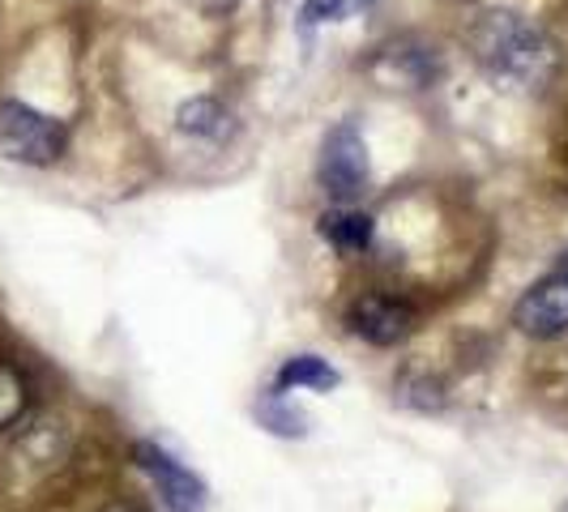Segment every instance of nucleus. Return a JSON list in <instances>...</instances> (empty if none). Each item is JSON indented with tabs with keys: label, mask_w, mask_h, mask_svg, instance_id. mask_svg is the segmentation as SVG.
I'll return each instance as SVG.
<instances>
[{
	"label": "nucleus",
	"mask_w": 568,
	"mask_h": 512,
	"mask_svg": "<svg viewBox=\"0 0 568 512\" xmlns=\"http://www.w3.org/2000/svg\"><path fill=\"white\" fill-rule=\"evenodd\" d=\"M470 52L496 82L513 90H547L560 69L551 34L513 9H491L470 27Z\"/></svg>",
	"instance_id": "1"
},
{
	"label": "nucleus",
	"mask_w": 568,
	"mask_h": 512,
	"mask_svg": "<svg viewBox=\"0 0 568 512\" xmlns=\"http://www.w3.org/2000/svg\"><path fill=\"white\" fill-rule=\"evenodd\" d=\"M69 150V129L57 115L39 112L22 99H0V154L22 167H52Z\"/></svg>",
	"instance_id": "2"
},
{
	"label": "nucleus",
	"mask_w": 568,
	"mask_h": 512,
	"mask_svg": "<svg viewBox=\"0 0 568 512\" xmlns=\"http://www.w3.org/2000/svg\"><path fill=\"white\" fill-rule=\"evenodd\" d=\"M316 180H321V193L334 201V205H355V201L368 193L372 184L368 142H364V133H359L355 120H342V124H334L321 137Z\"/></svg>",
	"instance_id": "3"
},
{
	"label": "nucleus",
	"mask_w": 568,
	"mask_h": 512,
	"mask_svg": "<svg viewBox=\"0 0 568 512\" xmlns=\"http://www.w3.org/2000/svg\"><path fill=\"white\" fill-rule=\"evenodd\" d=\"M513 325L535 341H556L568 334V253L530 286L517 308H513Z\"/></svg>",
	"instance_id": "4"
},
{
	"label": "nucleus",
	"mask_w": 568,
	"mask_h": 512,
	"mask_svg": "<svg viewBox=\"0 0 568 512\" xmlns=\"http://www.w3.org/2000/svg\"><path fill=\"white\" fill-rule=\"evenodd\" d=\"M346 325L355 338L372 341V346H398L415 334L419 313L402 299V295H385V290H368L346 308Z\"/></svg>",
	"instance_id": "5"
},
{
	"label": "nucleus",
	"mask_w": 568,
	"mask_h": 512,
	"mask_svg": "<svg viewBox=\"0 0 568 512\" xmlns=\"http://www.w3.org/2000/svg\"><path fill=\"white\" fill-rule=\"evenodd\" d=\"M133 457H138V465L150 474V483L159 487V500L168 504V512H205V504H210L205 483H201L189 465H180L168 449L142 440V444H133Z\"/></svg>",
	"instance_id": "6"
},
{
	"label": "nucleus",
	"mask_w": 568,
	"mask_h": 512,
	"mask_svg": "<svg viewBox=\"0 0 568 512\" xmlns=\"http://www.w3.org/2000/svg\"><path fill=\"white\" fill-rule=\"evenodd\" d=\"M321 235L338 248V253H368L372 235H376V223L364 209H351V205H338V209H325L321 214Z\"/></svg>",
	"instance_id": "7"
},
{
	"label": "nucleus",
	"mask_w": 568,
	"mask_h": 512,
	"mask_svg": "<svg viewBox=\"0 0 568 512\" xmlns=\"http://www.w3.org/2000/svg\"><path fill=\"white\" fill-rule=\"evenodd\" d=\"M30 410V380L27 371L9 359H0V431L18 427Z\"/></svg>",
	"instance_id": "8"
},
{
	"label": "nucleus",
	"mask_w": 568,
	"mask_h": 512,
	"mask_svg": "<svg viewBox=\"0 0 568 512\" xmlns=\"http://www.w3.org/2000/svg\"><path fill=\"white\" fill-rule=\"evenodd\" d=\"M338 385V371L329 368L325 359L316 355H295L278 368V393H291V389H334Z\"/></svg>",
	"instance_id": "9"
},
{
	"label": "nucleus",
	"mask_w": 568,
	"mask_h": 512,
	"mask_svg": "<svg viewBox=\"0 0 568 512\" xmlns=\"http://www.w3.org/2000/svg\"><path fill=\"white\" fill-rule=\"evenodd\" d=\"M175 129L189 137H223L227 133V112L219 99H193L175 112Z\"/></svg>",
	"instance_id": "10"
},
{
	"label": "nucleus",
	"mask_w": 568,
	"mask_h": 512,
	"mask_svg": "<svg viewBox=\"0 0 568 512\" xmlns=\"http://www.w3.org/2000/svg\"><path fill=\"white\" fill-rule=\"evenodd\" d=\"M256 414H261V423H270V431H278V436H304V431H308V427H304V414L283 406V393H274V401H265Z\"/></svg>",
	"instance_id": "11"
},
{
	"label": "nucleus",
	"mask_w": 568,
	"mask_h": 512,
	"mask_svg": "<svg viewBox=\"0 0 568 512\" xmlns=\"http://www.w3.org/2000/svg\"><path fill=\"white\" fill-rule=\"evenodd\" d=\"M351 9V0H304V27L316 22H342Z\"/></svg>",
	"instance_id": "12"
},
{
	"label": "nucleus",
	"mask_w": 568,
	"mask_h": 512,
	"mask_svg": "<svg viewBox=\"0 0 568 512\" xmlns=\"http://www.w3.org/2000/svg\"><path fill=\"white\" fill-rule=\"evenodd\" d=\"M99 512H145L142 504H133V500H112V504H103Z\"/></svg>",
	"instance_id": "13"
},
{
	"label": "nucleus",
	"mask_w": 568,
	"mask_h": 512,
	"mask_svg": "<svg viewBox=\"0 0 568 512\" xmlns=\"http://www.w3.org/2000/svg\"><path fill=\"white\" fill-rule=\"evenodd\" d=\"M560 512H568V504H565V509H560Z\"/></svg>",
	"instance_id": "14"
}]
</instances>
